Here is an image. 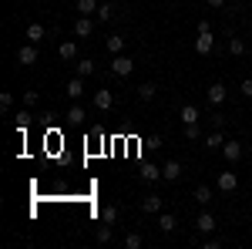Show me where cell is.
Returning a JSON list of instances; mask_svg holds the SVG:
<instances>
[{
  "instance_id": "1",
  "label": "cell",
  "mask_w": 252,
  "mask_h": 249,
  "mask_svg": "<svg viewBox=\"0 0 252 249\" xmlns=\"http://www.w3.org/2000/svg\"><path fill=\"white\" fill-rule=\"evenodd\" d=\"M131 71H135V61H131V58H125V54H115V58H111V74L128 77Z\"/></svg>"
},
{
  "instance_id": "2",
  "label": "cell",
  "mask_w": 252,
  "mask_h": 249,
  "mask_svg": "<svg viewBox=\"0 0 252 249\" xmlns=\"http://www.w3.org/2000/svg\"><path fill=\"white\" fill-rule=\"evenodd\" d=\"M138 178H141V182H148V185H158V182H161L165 175H161V169H158V165H152V162H145V165L138 169Z\"/></svg>"
},
{
  "instance_id": "3",
  "label": "cell",
  "mask_w": 252,
  "mask_h": 249,
  "mask_svg": "<svg viewBox=\"0 0 252 249\" xmlns=\"http://www.w3.org/2000/svg\"><path fill=\"white\" fill-rule=\"evenodd\" d=\"M37 61V44H20L17 47V64L20 68H31Z\"/></svg>"
},
{
  "instance_id": "4",
  "label": "cell",
  "mask_w": 252,
  "mask_h": 249,
  "mask_svg": "<svg viewBox=\"0 0 252 249\" xmlns=\"http://www.w3.org/2000/svg\"><path fill=\"white\" fill-rule=\"evenodd\" d=\"M161 202H165V199H161L158 192H148V195H141V212L158 215V212H161Z\"/></svg>"
},
{
  "instance_id": "5",
  "label": "cell",
  "mask_w": 252,
  "mask_h": 249,
  "mask_svg": "<svg viewBox=\"0 0 252 249\" xmlns=\"http://www.w3.org/2000/svg\"><path fill=\"white\" fill-rule=\"evenodd\" d=\"M94 108L97 111H111V108H115V95H111L108 88H97L94 91Z\"/></svg>"
},
{
  "instance_id": "6",
  "label": "cell",
  "mask_w": 252,
  "mask_h": 249,
  "mask_svg": "<svg viewBox=\"0 0 252 249\" xmlns=\"http://www.w3.org/2000/svg\"><path fill=\"white\" fill-rule=\"evenodd\" d=\"M161 175H165V182H178V178H182V162H178V158H168V162L161 165Z\"/></svg>"
},
{
  "instance_id": "7",
  "label": "cell",
  "mask_w": 252,
  "mask_h": 249,
  "mask_svg": "<svg viewBox=\"0 0 252 249\" xmlns=\"http://www.w3.org/2000/svg\"><path fill=\"white\" fill-rule=\"evenodd\" d=\"M235 189H239V175H235V172H222V175H219V192L229 195V192H235Z\"/></svg>"
},
{
  "instance_id": "8",
  "label": "cell",
  "mask_w": 252,
  "mask_h": 249,
  "mask_svg": "<svg viewBox=\"0 0 252 249\" xmlns=\"http://www.w3.org/2000/svg\"><path fill=\"white\" fill-rule=\"evenodd\" d=\"M195 229L198 232H205V236H209V232H215V215L209 209L202 212V215H198V219H195Z\"/></svg>"
},
{
  "instance_id": "9",
  "label": "cell",
  "mask_w": 252,
  "mask_h": 249,
  "mask_svg": "<svg viewBox=\"0 0 252 249\" xmlns=\"http://www.w3.org/2000/svg\"><path fill=\"white\" fill-rule=\"evenodd\" d=\"M212 47H215L212 34H198V37H195V54H212Z\"/></svg>"
},
{
  "instance_id": "10",
  "label": "cell",
  "mask_w": 252,
  "mask_h": 249,
  "mask_svg": "<svg viewBox=\"0 0 252 249\" xmlns=\"http://www.w3.org/2000/svg\"><path fill=\"white\" fill-rule=\"evenodd\" d=\"M27 44H40V40L47 37V31H44V24H27Z\"/></svg>"
},
{
  "instance_id": "11",
  "label": "cell",
  "mask_w": 252,
  "mask_h": 249,
  "mask_svg": "<svg viewBox=\"0 0 252 249\" xmlns=\"http://www.w3.org/2000/svg\"><path fill=\"white\" fill-rule=\"evenodd\" d=\"M97 7H101L97 0H78V3H74V10H78L81 17H94V14H97Z\"/></svg>"
},
{
  "instance_id": "12",
  "label": "cell",
  "mask_w": 252,
  "mask_h": 249,
  "mask_svg": "<svg viewBox=\"0 0 252 249\" xmlns=\"http://www.w3.org/2000/svg\"><path fill=\"white\" fill-rule=\"evenodd\" d=\"M158 229L161 232H175L178 229V219H175L172 212H158Z\"/></svg>"
},
{
  "instance_id": "13",
  "label": "cell",
  "mask_w": 252,
  "mask_h": 249,
  "mask_svg": "<svg viewBox=\"0 0 252 249\" xmlns=\"http://www.w3.org/2000/svg\"><path fill=\"white\" fill-rule=\"evenodd\" d=\"M205 95H209V105H222V101H225V84H219V81H215V84H209V91H205Z\"/></svg>"
},
{
  "instance_id": "14",
  "label": "cell",
  "mask_w": 252,
  "mask_h": 249,
  "mask_svg": "<svg viewBox=\"0 0 252 249\" xmlns=\"http://www.w3.org/2000/svg\"><path fill=\"white\" fill-rule=\"evenodd\" d=\"M67 95H71V101H78V98L84 95V77L81 74H74L71 81H67Z\"/></svg>"
},
{
  "instance_id": "15",
  "label": "cell",
  "mask_w": 252,
  "mask_h": 249,
  "mask_svg": "<svg viewBox=\"0 0 252 249\" xmlns=\"http://www.w3.org/2000/svg\"><path fill=\"white\" fill-rule=\"evenodd\" d=\"M91 31H94L91 17H78L74 20V34H78V37H91Z\"/></svg>"
},
{
  "instance_id": "16",
  "label": "cell",
  "mask_w": 252,
  "mask_h": 249,
  "mask_svg": "<svg viewBox=\"0 0 252 249\" xmlns=\"http://www.w3.org/2000/svg\"><path fill=\"white\" fill-rule=\"evenodd\" d=\"M222 155H225L229 162H239V158H242V145H239V142H225V145H222Z\"/></svg>"
},
{
  "instance_id": "17",
  "label": "cell",
  "mask_w": 252,
  "mask_h": 249,
  "mask_svg": "<svg viewBox=\"0 0 252 249\" xmlns=\"http://www.w3.org/2000/svg\"><path fill=\"white\" fill-rule=\"evenodd\" d=\"M58 54H61V61H74L78 58V44H74V40H64L58 47Z\"/></svg>"
},
{
  "instance_id": "18",
  "label": "cell",
  "mask_w": 252,
  "mask_h": 249,
  "mask_svg": "<svg viewBox=\"0 0 252 249\" xmlns=\"http://www.w3.org/2000/svg\"><path fill=\"white\" fill-rule=\"evenodd\" d=\"M155 95H158L155 81H145V84H138V98H141V101H155Z\"/></svg>"
},
{
  "instance_id": "19",
  "label": "cell",
  "mask_w": 252,
  "mask_h": 249,
  "mask_svg": "<svg viewBox=\"0 0 252 249\" xmlns=\"http://www.w3.org/2000/svg\"><path fill=\"white\" fill-rule=\"evenodd\" d=\"M182 125H198V108L195 105H182Z\"/></svg>"
},
{
  "instance_id": "20",
  "label": "cell",
  "mask_w": 252,
  "mask_h": 249,
  "mask_svg": "<svg viewBox=\"0 0 252 249\" xmlns=\"http://www.w3.org/2000/svg\"><path fill=\"white\" fill-rule=\"evenodd\" d=\"M195 202H198V206H209V202H212V189H209V185H195V195H192Z\"/></svg>"
},
{
  "instance_id": "21",
  "label": "cell",
  "mask_w": 252,
  "mask_h": 249,
  "mask_svg": "<svg viewBox=\"0 0 252 249\" xmlns=\"http://www.w3.org/2000/svg\"><path fill=\"white\" fill-rule=\"evenodd\" d=\"M222 145H225V138H222V132H219V128L205 135V148H209V152H212V148H222Z\"/></svg>"
},
{
  "instance_id": "22",
  "label": "cell",
  "mask_w": 252,
  "mask_h": 249,
  "mask_svg": "<svg viewBox=\"0 0 252 249\" xmlns=\"http://www.w3.org/2000/svg\"><path fill=\"white\" fill-rule=\"evenodd\" d=\"M94 71H97V64H94L91 58H81V61H78V74H81V77H91Z\"/></svg>"
},
{
  "instance_id": "23",
  "label": "cell",
  "mask_w": 252,
  "mask_h": 249,
  "mask_svg": "<svg viewBox=\"0 0 252 249\" xmlns=\"http://www.w3.org/2000/svg\"><path fill=\"white\" fill-rule=\"evenodd\" d=\"M229 54H232V58H242V54H246V40L242 37H229Z\"/></svg>"
},
{
  "instance_id": "24",
  "label": "cell",
  "mask_w": 252,
  "mask_h": 249,
  "mask_svg": "<svg viewBox=\"0 0 252 249\" xmlns=\"http://www.w3.org/2000/svg\"><path fill=\"white\" fill-rule=\"evenodd\" d=\"M104 44H108V51H111V54H121L125 37H121V34H108V40H104Z\"/></svg>"
},
{
  "instance_id": "25",
  "label": "cell",
  "mask_w": 252,
  "mask_h": 249,
  "mask_svg": "<svg viewBox=\"0 0 252 249\" xmlns=\"http://www.w3.org/2000/svg\"><path fill=\"white\" fill-rule=\"evenodd\" d=\"M101 222L115 226V222H118V206H104V209H101Z\"/></svg>"
},
{
  "instance_id": "26",
  "label": "cell",
  "mask_w": 252,
  "mask_h": 249,
  "mask_svg": "<svg viewBox=\"0 0 252 249\" xmlns=\"http://www.w3.org/2000/svg\"><path fill=\"white\" fill-rule=\"evenodd\" d=\"M97 20H101V24H108V20L115 17V7H111V3H101V7H97V14H94Z\"/></svg>"
},
{
  "instance_id": "27",
  "label": "cell",
  "mask_w": 252,
  "mask_h": 249,
  "mask_svg": "<svg viewBox=\"0 0 252 249\" xmlns=\"http://www.w3.org/2000/svg\"><path fill=\"white\" fill-rule=\"evenodd\" d=\"M141 243H145L141 232H128V236H125V249H141Z\"/></svg>"
},
{
  "instance_id": "28",
  "label": "cell",
  "mask_w": 252,
  "mask_h": 249,
  "mask_svg": "<svg viewBox=\"0 0 252 249\" xmlns=\"http://www.w3.org/2000/svg\"><path fill=\"white\" fill-rule=\"evenodd\" d=\"M84 108H78V105H74V108H71V111H67V121H71V125H81V121H84Z\"/></svg>"
},
{
  "instance_id": "29",
  "label": "cell",
  "mask_w": 252,
  "mask_h": 249,
  "mask_svg": "<svg viewBox=\"0 0 252 249\" xmlns=\"http://www.w3.org/2000/svg\"><path fill=\"white\" fill-rule=\"evenodd\" d=\"M0 108H3V111L14 108V95H10V91H0Z\"/></svg>"
},
{
  "instance_id": "30",
  "label": "cell",
  "mask_w": 252,
  "mask_h": 249,
  "mask_svg": "<svg viewBox=\"0 0 252 249\" xmlns=\"http://www.w3.org/2000/svg\"><path fill=\"white\" fill-rule=\"evenodd\" d=\"M97 243H101V246H104V243H111V226H108V222L97 229Z\"/></svg>"
},
{
  "instance_id": "31",
  "label": "cell",
  "mask_w": 252,
  "mask_h": 249,
  "mask_svg": "<svg viewBox=\"0 0 252 249\" xmlns=\"http://www.w3.org/2000/svg\"><path fill=\"white\" fill-rule=\"evenodd\" d=\"M37 101H40V95H37V91H24V105H27V108H34Z\"/></svg>"
},
{
  "instance_id": "32",
  "label": "cell",
  "mask_w": 252,
  "mask_h": 249,
  "mask_svg": "<svg viewBox=\"0 0 252 249\" xmlns=\"http://www.w3.org/2000/svg\"><path fill=\"white\" fill-rule=\"evenodd\" d=\"M239 95H242V98H252V77H246V81L239 84Z\"/></svg>"
},
{
  "instance_id": "33",
  "label": "cell",
  "mask_w": 252,
  "mask_h": 249,
  "mask_svg": "<svg viewBox=\"0 0 252 249\" xmlns=\"http://www.w3.org/2000/svg\"><path fill=\"white\" fill-rule=\"evenodd\" d=\"M185 138H189V142H195V138H202V132H198V125H185Z\"/></svg>"
},
{
  "instance_id": "34",
  "label": "cell",
  "mask_w": 252,
  "mask_h": 249,
  "mask_svg": "<svg viewBox=\"0 0 252 249\" xmlns=\"http://www.w3.org/2000/svg\"><path fill=\"white\" fill-rule=\"evenodd\" d=\"M27 121H31V115H27V111H20V115H17V125H20V135H24V128H27Z\"/></svg>"
},
{
  "instance_id": "35",
  "label": "cell",
  "mask_w": 252,
  "mask_h": 249,
  "mask_svg": "<svg viewBox=\"0 0 252 249\" xmlns=\"http://www.w3.org/2000/svg\"><path fill=\"white\" fill-rule=\"evenodd\" d=\"M225 121H229V118H225V115H212V125H215V128H222Z\"/></svg>"
},
{
  "instance_id": "36",
  "label": "cell",
  "mask_w": 252,
  "mask_h": 249,
  "mask_svg": "<svg viewBox=\"0 0 252 249\" xmlns=\"http://www.w3.org/2000/svg\"><path fill=\"white\" fill-rule=\"evenodd\" d=\"M219 246H222L219 239H205V243H202V249H219Z\"/></svg>"
},
{
  "instance_id": "37",
  "label": "cell",
  "mask_w": 252,
  "mask_h": 249,
  "mask_svg": "<svg viewBox=\"0 0 252 249\" xmlns=\"http://www.w3.org/2000/svg\"><path fill=\"white\" fill-rule=\"evenodd\" d=\"M205 3H209V7H215V10H222V7H225V0H205Z\"/></svg>"
}]
</instances>
